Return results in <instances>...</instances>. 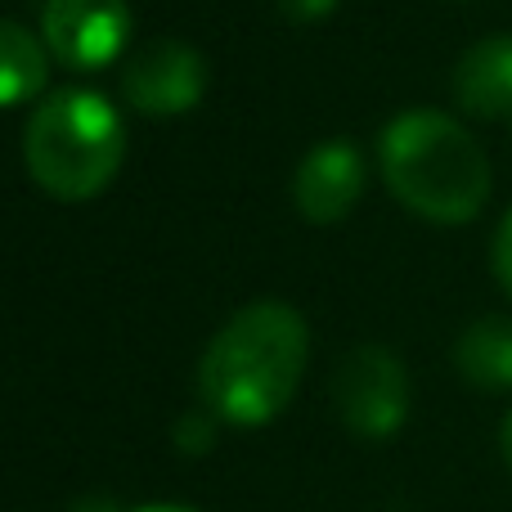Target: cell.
<instances>
[{"instance_id":"cell-12","label":"cell","mask_w":512,"mask_h":512,"mask_svg":"<svg viewBox=\"0 0 512 512\" xmlns=\"http://www.w3.org/2000/svg\"><path fill=\"white\" fill-rule=\"evenodd\" d=\"M490 265H495V279L504 283V292L512 297V212L499 221L495 230V248H490Z\"/></svg>"},{"instance_id":"cell-14","label":"cell","mask_w":512,"mask_h":512,"mask_svg":"<svg viewBox=\"0 0 512 512\" xmlns=\"http://www.w3.org/2000/svg\"><path fill=\"white\" fill-rule=\"evenodd\" d=\"M72 512H122V508H117L113 499H99V495H90V499H81V504L72 508Z\"/></svg>"},{"instance_id":"cell-13","label":"cell","mask_w":512,"mask_h":512,"mask_svg":"<svg viewBox=\"0 0 512 512\" xmlns=\"http://www.w3.org/2000/svg\"><path fill=\"white\" fill-rule=\"evenodd\" d=\"M274 9L288 23H319V18H328L337 9V0H274Z\"/></svg>"},{"instance_id":"cell-11","label":"cell","mask_w":512,"mask_h":512,"mask_svg":"<svg viewBox=\"0 0 512 512\" xmlns=\"http://www.w3.org/2000/svg\"><path fill=\"white\" fill-rule=\"evenodd\" d=\"M176 441H180V450H185V454L212 450V441H216V414H212V409H194V414H185L176 423Z\"/></svg>"},{"instance_id":"cell-1","label":"cell","mask_w":512,"mask_h":512,"mask_svg":"<svg viewBox=\"0 0 512 512\" xmlns=\"http://www.w3.org/2000/svg\"><path fill=\"white\" fill-rule=\"evenodd\" d=\"M310 355V328L288 301L243 306L198 364V391L221 423L261 427L297 396Z\"/></svg>"},{"instance_id":"cell-16","label":"cell","mask_w":512,"mask_h":512,"mask_svg":"<svg viewBox=\"0 0 512 512\" xmlns=\"http://www.w3.org/2000/svg\"><path fill=\"white\" fill-rule=\"evenodd\" d=\"M140 512H194V508H180V504H153V508H140Z\"/></svg>"},{"instance_id":"cell-6","label":"cell","mask_w":512,"mask_h":512,"mask_svg":"<svg viewBox=\"0 0 512 512\" xmlns=\"http://www.w3.org/2000/svg\"><path fill=\"white\" fill-rule=\"evenodd\" d=\"M122 95L144 117H180L203 104L207 59L176 36L144 41L122 63Z\"/></svg>"},{"instance_id":"cell-10","label":"cell","mask_w":512,"mask_h":512,"mask_svg":"<svg viewBox=\"0 0 512 512\" xmlns=\"http://www.w3.org/2000/svg\"><path fill=\"white\" fill-rule=\"evenodd\" d=\"M50 81V50L23 23L0 18V108L36 99Z\"/></svg>"},{"instance_id":"cell-5","label":"cell","mask_w":512,"mask_h":512,"mask_svg":"<svg viewBox=\"0 0 512 512\" xmlns=\"http://www.w3.org/2000/svg\"><path fill=\"white\" fill-rule=\"evenodd\" d=\"M135 14L126 0H50L41 14V41L50 59L72 72H99L131 45Z\"/></svg>"},{"instance_id":"cell-3","label":"cell","mask_w":512,"mask_h":512,"mask_svg":"<svg viewBox=\"0 0 512 512\" xmlns=\"http://www.w3.org/2000/svg\"><path fill=\"white\" fill-rule=\"evenodd\" d=\"M126 158V122L99 90L68 86L32 108L23 131L27 176L59 203L104 194Z\"/></svg>"},{"instance_id":"cell-15","label":"cell","mask_w":512,"mask_h":512,"mask_svg":"<svg viewBox=\"0 0 512 512\" xmlns=\"http://www.w3.org/2000/svg\"><path fill=\"white\" fill-rule=\"evenodd\" d=\"M499 450H504V463H508V472H512V409H508L504 427H499Z\"/></svg>"},{"instance_id":"cell-2","label":"cell","mask_w":512,"mask_h":512,"mask_svg":"<svg viewBox=\"0 0 512 512\" xmlns=\"http://www.w3.org/2000/svg\"><path fill=\"white\" fill-rule=\"evenodd\" d=\"M382 180L414 216L468 225L490 198V158L454 117L436 108L400 113L378 140Z\"/></svg>"},{"instance_id":"cell-4","label":"cell","mask_w":512,"mask_h":512,"mask_svg":"<svg viewBox=\"0 0 512 512\" xmlns=\"http://www.w3.org/2000/svg\"><path fill=\"white\" fill-rule=\"evenodd\" d=\"M333 405L355 436L382 441L400 432V423L409 418V373L396 360V351L355 346L333 378Z\"/></svg>"},{"instance_id":"cell-7","label":"cell","mask_w":512,"mask_h":512,"mask_svg":"<svg viewBox=\"0 0 512 512\" xmlns=\"http://www.w3.org/2000/svg\"><path fill=\"white\" fill-rule=\"evenodd\" d=\"M364 158L351 140H324L301 158L292 176V203L310 225H333L360 203Z\"/></svg>"},{"instance_id":"cell-8","label":"cell","mask_w":512,"mask_h":512,"mask_svg":"<svg viewBox=\"0 0 512 512\" xmlns=\"http://www.w3.org/2000/svg\"><path fill=\"white\" fill-rule=\"evenodd\" d=\"M454 99L472 117L512 122V36H486L454 68Z\"/></svg>"},{"instance_id":"cell-9","label":"cell","mask_w":512,"mask_h":512,"mask_svg":"<svg viewBox=\"0 0 512 512\" xmlns=\"http://www.w3.org/2000/svg\"><path fill=\"white\" fill-rule=\"evenodd\" d=\"M454 364L481 391H512V315H486L463 328Z\"/></svg>"}]
</instances>
